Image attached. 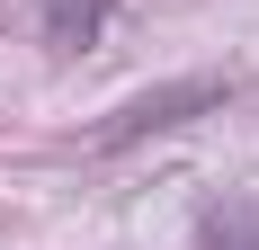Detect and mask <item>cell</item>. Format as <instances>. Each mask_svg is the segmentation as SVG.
<instances>
[{"label": "cell", "mask_w": 259, "mask_h": 250, "mask_svg": "<svg viewBox=\"0 0 259 250\" xmlns=\"http://www.w3.org/2000/svg\"><path fill=\"white\" fill-rule=\"evenodd\" d=\"M197 250H259V205L250 197H224L197 215Z\"/></svg>", "instance_id": "2"}, {"label": "cell", "mask_w": 259, "mask_h": 250, "mask_svg": "<svg viewBox=\"0 0 259 250\" xmlns=\"http://www.w3.org/2000/svg\"><path fill=\"white\" fill-rule=\"evenodd\" d=\"M107 18H116V0H45V45L54 54H80V45H99Z\"/></svg>", "instance_id": "1"}, {"label": "cell", "mask_w": 259, "mask_h": 250, "mask_svg": "<svg viewBox=\"0 0 259 250\" xmlns=\"http://www.w3.org/2000/svg\"><path fill=\"white\" fill-rule=\"evenodd\" d=\"M214 99V80H188V90H161V99H143V107H125V116L107 125L99 143H125V134H143V125H179V107H206Z\"/></svg>", "instance_id": "3"}]
</instances>
